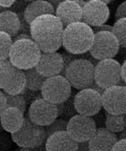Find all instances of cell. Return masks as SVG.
Instances as JSON below:
<instances>
[{"instance_id":"39","label":"cell","mask_w":126,"mask_h":151,"mask_svg":"<svg viewBox=\"0 0 126 151\" xmlns=\"http://www.w3.org/2000/svg\"><path fill=\"white\" fill-rule=\"evenodd\" d=\"M122 78L126 83V60H124L122 64Z\"/></svg>"},{"instance_id":"26","label":"cell","mask_w":126,"mask_h":151,"mask_svg":"<svg viewBox=\"0 0 126 151\" xmlns=\"http://www.w3.org/2000/svg\"><path fill=\"white\" fill-rule=\"evenodd\" d=\"M113 33L118 39L120 46L126 48V17L116 20L113 26Z\"/></svg>"},{"instance_id":"34","label":"cell","mask_w":126,"mask_h":151,"mask_svg":"<svg viewBox=\"0 0 126 151\" xmlns=\"http://www.w3.org/2000/svg\"><path fill=\"white\" fill-rule=\"evenodd\" d=\"M122 111L123 114H126V85L122 87Z\"/></svg>"},{"instance_id":"21","label":"cell","mask_w":126,"mask_h":151,"mask_svg":"<svg viewBox=\"0 0 126 151\" xmlns=\"http://www.w3.org/2000/svg\"><path fill=\"white\" fill-rule=\"evenodd\" d=\"M51 14L55 15V9L46 0H34L27 5L24 10V18L28 24H31L37 17Z\"/></svg>"},{"instance_id":"4","label":"cell","mask_w":126,"mask_h":151,"mask_svg":"<svg viewBox=\"0 0 126 151\" xmlns=\"http://www.w3.org/2000/svg\"><path fill=\"white\" fill-rule=\"evenodd\" d=\"M41 54V50L33 39H23L14 42L9 60L22 70L35 67Z\"/></svg>"},{"instance_id":"32","label":"cell","mask_w":126,"mask_h":151,"mask_svg":"<svg viewBox=\"0 0 126 151\" xmlns=\"http://www.w3.org/2000/svg\"><path fill=\"white\" fill-rule=\"evenodd\" d=\"M121 150H126V139H119L113 148V151Z\"/></svg>"},{"instance_id":"3","label":"cell","mask_w":126,"mask_h":151,"mask_svg":"<svg viewBox=\"0 0 126 151\" xmlns=\"http://www.w3.org/2000/svg\"><path fill=\"white\" fill-rule=\"evenodd\" d=\"M11 139L21 150H38V147L45 144L47 139L45 127L33 122L27 116L22 128L15 133H11Z\"/></svg>"},{"instance_id":"6","label":"cell","mask_w":126,"mask_h":151,"mask_svg":"<svg viewBox=\"0 0 126 151\" xmlns=\"http://www.w3.org/2000/svg\"><path fill=\"white\" fill-rule=\"evenodd\" d=\"M0 87L11 95L22 94L26 89V76L24 71L14 65L9 59L0 63Z\"/></svg>"},{"instance_id":"24","label":"cell","mask_w":126,"mask_h":151,"mask_svg":"<svg viewBox=\"0 0 126 151\" xmlns=\"http://www.w3.org/2000/svg\"><path fill=\"white\" fill-rule=\"evenodd\" d=\"M75 95L76 94L71 93V95L65 101L57 104L59 111V118L69 120L72 117L78 114L75 106Z\"/></svg>"},{"instance_id":"19","label":"cell","mask_w":126,"mask_h":151,"mask_svg":"<svg viewBox=\"0 0 126 151\" xmlns=\"http://www.w3.org/2000/svg\"><path fill=\"white\" fill-rule=\"evenodd\" d=\"M122 85H115L105 89L102 94V104L105 111L111 114H122Z\"/></svg>"},{"instance_id":"2","label":"cell","mask_w":126,"mask_h":151,"mask_svg":"<svg viewBox=\"0 0 126 151\" xmlns=\"http://www.w3.org/2000/svg\"><path fill=\"white\" fill-rule=\"evenodd\" d=\"M95 38L92 26L85 22H76L64 28L62 46L66 52L82 54L89 52Z\"/></svg>"},{"instance_id":"1","label":"cell","mask_w":126,"mask_h":151,"mask_svg":"<svg viewBox=\"0 0 126 151\" xmlns=\"http://www.w3.org/2000/svg\"><path fill=\"white\" fill-rule=\"evenodd\" d=\"M64 28L56 15H43L30 24L32 38L41 52H57L62 46Z\"/></svg>"},{"instance_id":"10","label":"cell","mask_w":126,"mask_h":151,"mask_svg":"<svg viewBox=\"0 0 126 151\" xmlns=\"http://www.w3.org/2000/svg\"><path fill=\"white\" fill-rule=\"evenodd\" d=\"M75 106L78 114L93 117L103 109L102 94L93 88L79 90L75 95Z\"/></svg>"},{"instance_id":"30","label":"cell","mask_w":126,"mask_h":151,"mask_svg":"<svg viewBox=\"0 0 126 151\" xmlns=\"http://www.w3.org/2000/svg\"><path fill=\"white\" fill-rule=\"evenodd\" d=\"M92 28H93V31L95 34L98 33V32H102V31L113 32V26L110 25V24H101L98 26H94V27H92Z\"/></svg>"},{"instance_id":"5","label":"cell","mask_w":126,"mask_h":151,"mask_svg":"<svg viewBox=\"0 0 126 151\" xmlns=\"http://www.w3.org/2000/svg\"><path fill=\"white\" fill-rule=\"evenodd\" d=\"M95 65L89 60L78 58L68 64L64 76L76 90L91 88L95 83Z\"/></svg>"},{"instance_id":"36","label":"cell","mask_w":126,"mask_h":151,"mask_svg":"<svg viewBox=\"0 0 126 151\" xmlns=\"http://www.w3.org/2000/svg\"><path fill=\"white\" fill-rule=\"evenodd\" d=\"M16 1V0H0V5H1V7L7 9L12 6Z\"/></svg>"},{"instance_id":"22","label":"cell","mask_w":126,"mask_h":151,"mask_svg":"<svg viewBox=\"0 0 126 151\" xmlns=\"http://www.w3.org/2000/svg\"><path fill=\"white\" fill-rule=\"evenodd\" d=\"M23 71L26 76V88L31 91H41L47 78L41 74L35 67Z\"/></svg>"},{"instance_id":"40","label":"cell","mask_w":126,"mask_h":151,"mask_svg":"<svg viewBox=\"0 0 126 151\" xmlns=\"http://www.w3.org/2000/svg\"><path fill=\"white\" fill-rule=\"evenodd\" d=\"M91 88H93V89L96 90L97 91H99V92H100L101 94H103V93H104V91H105V89H104L103 87H101L100 85H98V84L96 83L95 81V83H94V84L92 85V87H91Z\"/></svg>"},{"instance_id":"33","label":"cell","mask_w":126,"mask_h":151,"mask_svg":"<svg viewBox=\"0 0 126 151\" xmlns=\"http://www.w3.org/2000/svg\"><path fill=\"white\" fill-rule=\"evenodd\" d=\"M0 109H1V111L3 109H6L7 108V97H6V93L2 90L1 92H0Z\"/></svg>"},{"instance_id":"7","label":"cell","mask_w":126,"mask_h":151,"mask_svg":"<svg viewBox=\"0 0 126 151\" xmlns=\"http://www.w3.org/2000/svg\"><path fill=\"white\" fill-rule=\"evenodd\" d=\"M120 48L118 39L113 32L102 31L95 34L94 42L89 52L95 59L101 61L115 57Z\"/></svg>"},{"instance_id":"37","label":"cell","mask_w":126,"mask_h":151,"mask_svg":"<svg viewBox=\"0 0 126 151\" xmlns=\"http://www.w3.org/2000/svg\"><path fill=\"white\" fill-rule=\"evenodd\" d=\"M78 150H79V151H88V150H90L89 141L78 142Z\"/></svg>"},{"instance_id":"43","label":"cell","mask_w":126,"mask_h":151,"mask_svg":"<svg viewBox=\"0 0 126 151\" xmlns=\"http://www.w3.org/2000/svg\"><path fill=\"white\" fill-rule=\"evenodd\" d=\"M87 1H89V0H87ZM101 1L106 3V4H110L111 3V0H101Z\"/></svg>"},{"instance_id":"11","label":"cell","mask_w":126,"mask_h":151,"mask_svg":"<svg viewBox=\"0 0 126 151\" xmlns=\"http://www.w3.org/2000/svg\"><path fill=\"white\" fill-rule=\"evenodd\" d=\"M28 117L36 124L46 127L59 118L58 106L44 98L37 99L31 103L28 109Z\"/></svg>"},{"instance_id":"29","label":"cell","mask_w":126,"mask_h":151,"mask_svg":"<svg viewBox=\"0 0 126 151\" xmlns=\"http://www.w3.org/2000/svg\"><path fill=\"white\" fill-rule=\"evenodd\" d=\"M125 17H126V0L118 6L116 12H115L116 20H119L121 18H125Z\"/></svg>"},{"instance_id":"45","label":"cell","mask_w":126,"mask_h":151,"mask_svg":"<svg viewBox=\"0 0 126 151\" xmlns=\"http://www.w3.org/2000/svg\"><path fill=\"white\" fill-rule=\"evenodd\" d=\"M27 1H30L31 2V1H34V0H27Z\"/></svg>"},{"instance_id":"41","label":"cell","mask_w":126,"mask_h":151,"mask_svg":"<svg viewBox=\"0 0 126 151\" xmlns=\"http://www.w3.org/2000/svg\"><path fill=\"white\" fill-rule=\"evenodd\" d=\"M74 1H76L82 8L85 6V5H86V3H87V0H74Z\"/></svg>"},{"instance_id":"16","label":"cell","mask_w":126,"mask_h":151,"mask_svg":"<svg viewBox=\"0 0 126 151\" xmlns=\"http://www.w3.org/2000/svg\"><path fill=\"white\" fill-rule=\"evenodd\" d=\"M107 129L105 127H98L95 135L89 140L91 151H110L113 150L118 141V136Z\"/></svg>"},{"instance_id":"35","label":"cell","mask_w":126,"mask_h":151,"mask_svg":"<svg viewBox=\"0 0 126 151\" xmlns=\"http://www.w3.org/2000/svg\"><path fill=\"white\" fill-rule=\"evenodd\" d=\"M23 39H33V38L30 34H26V33H19L16 37L13 38L14 42H16V41H18V40H23Z\"/></svg>"},{"instance_id":"12","label":"cell","mask_w":126,"mask_h":151,"mask_svg":"<svg viewBox=\"0 0 126 151\" xmlns=\"http://www.w3.org/2000/svg\"><path fill=\"white\" fill-rule=\"evenodd\" d=\"M97 126L93 117L77 114L68 121L67 131L77 142L89 141L96 131Z\"/></svg>"},{"instance_id":"28","label":"cell","mask_w":126,"mask_h":151,"mask_svg":"<svg viewBox=\"0 0 126 151\" xmlns=\"http://www.w3.org/2000/svg\"><path fill=\"white\" fill-rule=\"evenodd\" d=\"M68 121L61 118H57L50 125L45 127V132H46V139H48L50 136H51L53 133L58 132L61 130H67L68 127ZM47 140V139H46Z\"/></svg>"},{"instance_id":"27","label":"cell","mask_w":126,"mask_h":151,"mask_svg":"<svg viewBox=\"0 0 126 151\" xmlns=\"http://www.w3.org/2000/svg\"><path fill=\"white\" fill-rule=\"evenodd\" d=\"M6 97H7V107L17 108L21 109L23 113H25L27 101L23 94H16V95L6 94Z\"/></svg>"},{"instance_id":"18","label":"cell","mask_w":126,"mask_h":151,"mask_svg":"<svg viewBox=\"0 0 126 151\" xmlns=\"http://www.w3.org/2000/svg\"><path fill=\"white\" fill-rule=\"evenodd\" d=\"M1 125L2 129L8 133L18 131L24 122V113L21 109L15 107H7L1 111Z\"/></svg>"},{"instance_id":"44","label":"cell","mask_w":126,"mask_h":151,"mask_svg":"<svg viewBox=\"0 0 126 151\" xmlns=\"http://www.w3.org/2000/svg\"><path fill=\"white\" fill-rule=\"evenodd\" d=\"M114 1H115V0H111V3H113Z\"/></svg>"},{"instance_id":"25","label":"cell","mask_w":126,"mask_h":151,"mask_svg":"<svg viewBox=\"0 0 126 151\" xmlns=\"http://www.w3.org/2000/svg\"><path fill=\"white\" fill-rule=\"evenodd\" d=\"M13 45H14L13 37L9 35L7 33L0 32V47H1L0 58H1V60L9 59L10 52Z\"/></svg>"},{"instance_id":"38","label":"cell","mask_w":126,"mask_h":151,"mask_svg":"<svg viewBox=\"0 0 126 151\" xmlns=\"http://www.w3.org/2000/svg\"><path fill=\"white\" fill-rule=\"evenodd\" d=\"M46 1H48L49 3H51L52 5V6L54 7L55 11H56V9H57V7L59 6V5L61 4L62 2L66 1V0H46Z\"/></svg>"},{"instance_id":"8","label":"cell","mask_w":126,"mask_h":151,"mask_svg":"<svg viewBox=\"0 0 126 151\" xmlns=\"http://www.w3.org/2000/svg\"><path fill=\"white\" fill-rule=\"evenodd\" d=\"M122 65L114 58L104 59L96 63L95 81L104 89L119 85L122 81Z\"/></svg>"},{"instance_id":"14","label":"cell","mask_w":126,"mask_h":151,"mask_svg":"<svg viewBox=\"0 0 126 151\" xmlns=\"http://www.w3.org/2000/svg\"><path fill=\"white\" fill-rule=\"evenodd\" d=\"M35 68L46 78L61 74L64 68V59L62 54L57 52H41L40 60Z\"/></svg>"},{"instance_id":"23","label":"cell","mask_w":126,"mask_h":151,"mask_svg":"<svg viewBox=\"0 0 126 151\" xmlns=\"http://www.w3.org/2000/svg\"><path fill=\"white\" fill-rule=\"evenodd\" d=\"M105 127L114 133H120L126 129V114H111L105 111Z\"/></svg>"},{"instance_id":"13","label":"cell","mask_w":126,"mask_h":151,"mask_svg":"<svg viewBox=\"0 0 126 151\" xmlns=\"http://www.w3.org/2000/svg\"><path fill=\"white\" fill-rule=\"evenodd\" d=\"M108 4L101 0H89L87 1L83 9L82 22L90 26H98L106 23L110 17Z\"/></svg>"},{"instance_id":"17","label":"cell","mask_w":126,"mask_h":151,"mask_svg":"<svg viewBox=\"0 0 126 151\" xmlns=\"http://www.w3.org/2000/svg\"><path fill=\"white\" fill-rule=\"evenodd\" d=\"M55 15L61 21L64 27L76 22L82 21L83 9L74 0H66L59 5Z\"/></svg>"},{"instance_id":"9","label":"cell","mask_w":126,"mask_h":151,"mask_svg":"<svg viewBox=\"0 0 126 151\" xmlns=\"http://www.w3.org/2000/svg\"><path fill=\"white\" fill-rule=\"evenodd\" d=\"M71 87L70 82L65 76L58 74L46 79L41 93L45 100L59 104L65 101L71 95Z\"/></svg>"},{"instance_id":"31","label":"cell","mask_w":126,"mask_h":151,"mask_svg":"<svg viewBox=\"0 0 126 151\" xmlns=\"http://www.w3.org/2000/svg\"><path fill=\"white\" fill-rule=\"evenodd\" d=\"M93 119H95V123H96V126L98 127H104L105 126V114L103 115L101 114V112L97 113L96 115L93 116ZM97 127V128H98Z\"/></svg>"},{"instance_id":"20","label":"cell","mask_w":126,"mask_h":151,"mask_svg":"<svg viewBox=\"0 0 126 151\" xmlns=\"http://www.w3.org/2000/svg\"><path fill=\"white\" fill-rule=\"evenodd\" d=\"M22 22L16 13L6 9L0 14V30L7 33L13 38L21 31Z\"/></svg>"},{"instance_id":"15","label":"cell","mask_w":126,"mask_h":151,"mask_svg":"<svg viewBox=\"0 0 126 151\" xmlns=\"http://www.w3.org/2000/svg\"><path fill=\"white\" fill-rule=\"evenodd\" d=\"M78 142L71 138L67 130H61L50 136L45 142L47 151H76Z\"/></svg>"},{"instance_id":"42","label":"cell","mask_w":126,"mask_h":151,"mask_svg":"<svg viewBox=\"0 0 126 151\" xmlns=\"http://www.w3.org/2000/svg\"><path fill=\"white\" fill-rule=\"evenodd\" d=\"M126 139V129L123 131H122V132L119 133V135H118V139Z\"/></svg>"}]
</instances>
